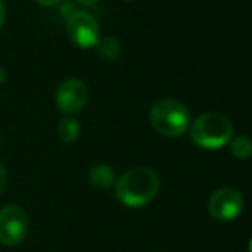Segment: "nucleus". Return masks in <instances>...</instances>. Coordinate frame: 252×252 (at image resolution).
I'll use <instances>...</instances> for the list:
<instances>
[{"mask_svg":"<svg viewBox=\"0 0 252 252\" xmlns=\"http://www.w3.org/2000/svg\"><path fill=\"white\" fill-rule=\"evenodd\" d=\"M150 120L153 129L165 137H179L190 126V113L182 101L163 98L151 106Z\"/></svg>","mask_w":252,"mask_h":252,"instance_id":"nucleus-2","label":"nucleus"},{"mask_svg":"<svg viewBox=\"0 0 252 252\" xmlns=\"http://www.w3.org/2000/svg\"><path fill=\"white\" fill-rule=\"evenodd\" d=\"M5 184H7V170H5V166L0 163V192L5 189Z\"/></svg>","mask_w":252,"mask_h":252,"instance_id":"nucleus-12","label":"nucleus"},{"mask_svg":"<svg viewBox=\"0 0 252 252\" xmlns=\"http://www.w3.org/2000/svg\"><path fill=\"white\" fill-rule=\"evenodd\" d=\"M88 98H90L88 86L76 77L62 81L55 91V105L65 115H72L83 110L88 103Z\"/></svg>","mask_w":252,"mask_h":252,"instance_id":"nucleus-7","label":"nucleus"},{"mask_svg":"<svg viewBox=\"0 0 252 252\" xmlns=\"http://www.w3.org/2000/svg\"><path fill=\"white\" fill-rule=\"evenodd\" d=\"M249 252H252V240H251V244H249Z\"/></svg>","mask_w":252,"mask_h":252,"instance_id":"nucleus-17","label":"nucleus"},{"mask_svg":"<svg viewBox=\"0 0 252 252\" xmlns=\"http://www.w3.org/2000/svg\"><path fill=\"white\" fill-rule=\"evenodd\" d=\"M233 127L223 113L208 112L197 117L190 126V139L194 144L206 150H218L232 139Z\"/></svg>","mask_w":252,"mask_h":252,"instance_id":"nucleus-3","label":"nucleus"},{"mask_svg":"<svg viewBox=\"0 0 252 252\" xmlns=\"http://www.w3.org/2000/svg\"><path fill=\"white\" fill-rule=\"evenodd\" d=\"M3 21H5V7H3L2 0H0V28L3 26Z\"/></svg>","mask_w":252,"mask_h":252,"instance_id":"nucleus-13","label":"nucleus"},{"mask_svg":"<svg viewBox=\"0 0 252 252\" xmlns=\"http://www.w3.org/2000/svg\"><path fill=\"white\" fill-rule=\"evenodd\" d=\"M230 151H232V155L239 159L251 158L252 156V139L249 136H244V134L233 137V139H230Z\"/></svg>","mask_w":252,"mask_h":252,"instance_id":"nucleus-10","label":"nucleus"},{"mask_svg":"<svg viewBox=\"0 0 252 252\" xmlns=\"http://www.w3.org/2000/svg\"><path fill=\"white\" fill-rule=\"evenodd\" d=\"M65 31L70 41L81 48L96 47L101 38L98 21L90 12H84V10H77L67 17Z\"/></svg>","mask_w":252,"mask_h":252,"instance_id":"nucleus-5","label":"nucleus"},{"mask_svg":"<svg viewBox=\"0 0 252 252\" xmlns=\"http://www.w3.org/2000/svg\"><path fill=\"white\" fill-rule=\"evenodd\" d=\"M5 79H7V70L3 69V67H0V84H2Z\"/></svg>","mask_w":252,"mask_h":252,"instance_id":"nucleus-15","label":"nucleus"},{"mask_svg":"<svg viewBox=\"0 0 252 252\" xmlns=\"http://www.w3.org/2000/svg\"><path fill=\"white\" fill-rule=\"evenodd\" d=\"M79 3H84V5H93V3H96L98 0H77Z\"/></svg>","mask_w":252,"mask_h":252,"instance_id":"nucleus-16","label":"nucleus"},{"mask_svg":"<svg viewBox=\"0 0 252 252\" xmlns=\"http://www.w3.org/2000/svg\"><path fill=\"white\" fill-rule=\"evenodd\" d=\"M208 209L209 215L218 221H232L242 213L244 197L235 187H221L211 194Z\"/></svg>","mask_w":252,"mask_h":252,"instance_id":"nucleus-6","label":"nucleus"},{"mask_svg":"<svg viewBox=\"0 0 252 252\" xmlns=\"http://www.w3.org/2000/svg\"><path fill=\"white\" fill-rule=\"evenodd\" d=\"M40 5H43V7H52V5H55L59 0H36Z\"/></svg>","mask_w":252,"mask_h":252,"instance_id":"nucleus-14","label":"nucleus"},{"mask_svg":"<svg viewBox=\"0 0 252 252\" xmlns=\"http://www.w3.org/2000/svg\"><path fill=\"white\" fill-rule=\"evenodd\" d=\"M98 48V53L105 59H117L122 52V43L117 40L115 36H105V38H100L96 45Z\"/></svg>","mask_w":252,"mask_h":252,"instance_id":"nucleus-11","label":"nucleus"},{"mask_svg":"<svg viewBox=\"0 0 252 252\" xmlns=\"http://www.w3.org/2000/svg\"><path fill=\"white\" fill-rule=\"evenodd\" d=\"M159 190V177L150 166H136L115 180V196L129 208L146 206Z\"/></svg>","mask_w":252,"mask_h":252,"instance_id":"nucleus-1","label":"nucleus"},{"mask_svg":"<svg viewBox=\"0 0 252 252\" xmlns=\"http://www.w3.org/2000/svg\"><path fill=\"white\" fill-rule=\"evenodd\" d=\"M79 132H81V126L74 117H63L59 122V126H57V136L65 144L74 143L79 137Z\"/></svg>","mask_w":252,"mask_h":252,"instance_id":"nucleus-9","label":"nucleus"},{"mask_svg":"<svg viewBox=\"0 0 252 252\" xmlns=\"http://www.w3.org/2000/svg\"><path fill=\"white\" fill-rule=\"evenodd\" d=\"M30 232V218L21 206L9 204L0 209V242L19 246Z\"/></svg>","mask_w":252,"mask_h":252,"instance_id":"nucleus-4","label":"nucleus"},{"mask_svg":"<svg viewBox=\"0 0 252 252\" xmlns=\"http://www.w3.org/2000/svg\"><path fill=\"white\" fill-rule=\"evenodd\" d=\"M91 186L98 187V189H108V187L115 186V173H113L112 166L105 165V163H96L90 168L88 173Z\"/></svg>","mask_w":252,"mask_h":252,"instance_id":"nucleus-8","label":"nucleus"}]
</instances>
